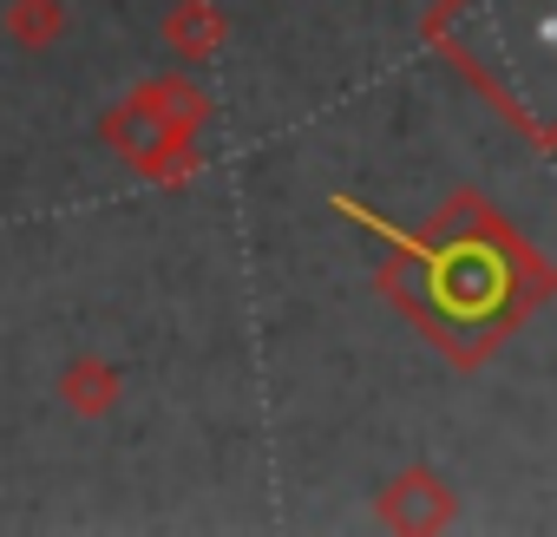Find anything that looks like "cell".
Wrapping results in <instances>:
<instances>
[{
	"label": "cell",
	"mask_w": 557,
	"mask_h": 537,
	"mask_svg": "<svg viewBox=\"0 0 557 537\" xmlns=\"http://www.w3.org/2000/svg\"><path fill=\"white\" fill-rule=\"evenodd\" d=\"M106 138L125 151V164H138V171L158 177V184H184V177L197 171V138L177 132V125H164L145 99H125V105L106 118Z\"/></svg>",
	"instance_id": "cell-1"
},
{
	"label": "cell",
	"mask_w": 557,
	"mask_h": 537,
	"mask_svg": "<svg viewBox=\"0 0 557 537\" xmlns=\"http://www.w3.org/2000/svg\"><path fill=\"white\" fill-rule=\"evenodd\" d=\"M453 485L440 478V472H426V465H413V472H400V478H387V491H381V504H374V517L387 524V530H446L453 524Z\"/></svg>",
	"instance_id": "cell-2"
},
{
	"label": "cell",
	"mask_w": 557,
	"mask_h": 537,
	"mask_svg": "<svg viewBox=\"0 0 557 537\" xmlns=\"http://www.w3.org/2000/svg\"><path fill=\"white\" fill-rule=\"evenodd\" d=\"M171 47L184 60H210L223 47V14L210 8V0H184V8H171Z\"/></svg>",
	"instance_id": "cell-5"
},
{
	"label": "cell",
	"mask_w": 557,
	"mask_h": 537,
	"mask_svg": "<svg viewBox=\"0 0 557 537\" xmlns=\"http://www.w3.org/2000/svg\"><path fill=\"white\" fill-rule=\"evenodd\" d=\"M132 99H145L164 125H177V132H190L197 138V125L210 118V105H203V92L190 86V73H164V79H151V86H138Z\"/></svg>",
	"instance_id": "cell-4"
},
{
	"label": "cell",
	"mask_w": 557,
	"mask_h": 537,
	"mask_svg": "<svg viewBox=\"0 0 557 537\" xmlns=\"http://www.w3.org/2000/svg\"><path fill=\"white\" fill-rule=\"evenodd\" d=\"M60 394H66V407H73V413L99 420V413H112V407H119V394H125V374H119L112 361H99V354H79V361H66V374H60Z\"/></svg>",
	"instance_id": "cell-3"
},
{
	"label": "cell",
	"mask_w": 557,
	"mask_h": 537,
	"mask_svg": "<svg viewBox=\"0 0 557 537\" xmlns=\"http://www.w3.org/2000/svg\"><path fill=\"white\" fill-rule=\"evenodd\" d=\"M8 34L40 53V47H53L66 34V8H60V0H14V8H8Z\"/></svg>",
	"instance_id": "cell-6"
}]
</instances>
